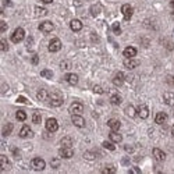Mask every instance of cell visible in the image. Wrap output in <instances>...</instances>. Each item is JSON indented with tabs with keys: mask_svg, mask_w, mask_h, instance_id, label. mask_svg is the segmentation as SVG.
<instances>
[{
	"mask_svg": "<svg viewBox=\"0 0 174 174\" xmlns=\"http://www.w3.org/2000/svg\"><path fill=\"white\" fill-rule=\"evenodd\" d=\"M47 101H49V105L52 107H60V106L63 105L64 99H63V96L60 92H53L49 95V99H47Z\"/></svg>",
	"mask_w": 174,
	"mask_h": 174,
	"instance_id": "1",
	"label": "cell"
},
{
	"mask_svg": "<svg viewBox=\"0 0 174 174\" xmlns=\"http://www.w3.org/2000/svg\"><path fill=\"white\" fill-rule=\"evenodd\" d=\"M24 38H25V31H24V28H21V27H18L17 30L11 34L13 43H20L21 41H24Z\"/></svg>",
	"mask_w": 174,
	"mask_h": 174,
	"instance_id": "2",
	"label": "cell"
},
{
	"mask_svg": "<svg viewBox=\"0 0 174 174\" xmlns=\"http://www.w3.org/2000/svg\"><path fill=\"white\" fill-rule=\"evenodd\" d=\"M31 167L34 170H36V171H42L46 167V163H45V160L42 157H34L31 160Z\"/></svg>",
	"mask_w": 174,
	"mask_h": 174,
	"instance_id": "3",
	"label": "cell"
},
{
	"mask_svg": "<svg viewBox=\"0 0 174 174\" xmlns=\"http://www.w3.org/2000/svg\"><path fill=\"white\" fill-rule=\"evenodd\" d=\"M49 52H52V53H56V52H59L60 49H62V41L59 39V38H54V39H52L49 42Z\"/></svg>",
	"mask_w": 174,
	"mask_h": 174,
	"instance_id": "4",
	"label": "cell"
},
{
	"mask_svg": "<svg viewBox=\"0 0 174 174\" xmlns=\"http://www.w3.org/2000/svg\"><path fill=\"white\" fill-rule=\"evenodd\" d=\"M46 130L49 131V133H56L57 130H59V123H57L56 118H47L46 120Z\"/></svg>",
	"mask_w": 174,
	"mask_h": 174,
	"instance_id": "5",
	"label": "cell"
},
{
	"mask_svg": "<svg viewBox=\"0 0 174 174\" xmlns=\"http://www.w3.org/2000/svg\"><path fill=\"white\" fill-rule=\"evenodd\" d=\"M137 114L139 118H142V120H145V118L149 117V109H148L146 105H139L137 107Z\"/></svg>",
	"mask_w": 174,
	"mask_h": 174,
	"instance_id": "6",
	"label": "cell"
},
{
	"mask_svg": "<svg viewBox=\"0 0 174 174\" xmlns=\"http://www.w3.org/2000/svg\"><path fill=\"white\" fill-rule=\"evenodd\" d=\"M121 13H123V15H124V20L130 21L131 17H133V14H134V8L131 7V4H123Z\"/></svg>",
	"mask_w": 174,
	"mask_h": 174,
	"instance_id": "7",
	"label": "cell"
},
{
	"mask_svg": "<svg viewBox=\"0 0 174 174\" xmlns=\"http://www.w3.org/2000/svg\"><path fill=\"white\" fill-rule=\"evenodd\" d=\"M59 155H60V157H63V159H70V157L74 156V150L68 146H62L59 149Z\"/></svg>",
	"mask_w": 174,
	"mask_h": 174,
	"instance_id": "8",
	"label": "cell"
},
{
	"mask_svg": "<svg viewBox=\"0 0 174 174\" xmlns=\"http://www.w3.org/2000/svg\"><path fill=\"white\" fill-rule=\"evenodd\" d=\"M68 110H70L71 114H82L84 105H82V103H79V102H74V103H71V106H70Z\"/></svg>",
	"mask_w": 174,
	"mask_h": 174,
	"instance_id": "9",
	"label": "cell"
},
{
	"mask_svg": "<svg viewBox=\"0 0 174 174\" xmlns=\"http://www.w3.org/2000/svg\"><path fill=\"white\" fill-rule=\"evenodd\" d=\"M53 30H54V25H53V22H50V21H43L39 24V31L43 32V34H49V32H52Z\"/></svg>",
	"mask_w": 174,
	"mask_h": 174,
	"instance_id": "10",
	"label": "cell"
},
{
	"mask_svg": "<svg viewBox=\"0 0 174 174\" xmlns=\"http://www.w3.org/2000/svg\"><path fill=\"white\" fill-rule=\"evenodd\" d=\"M124 81H125V75H124V73H121V71H117L116 75L113 77V84H114L116 86H121L124 84Z\"/></svg>",
	"mask_w": 174,
	"mask_h": 174,
	"instance_id": "11",
	"label": "cell"
},
{
	"mask_svg": "<svg viewBox=\"0 0 174 174\" xmlns=\"http://www.w3.org/2000/svg\"><path fill=\"white\" fill-rule=\"evenodd\" d=\"M71 120H73V124L75 125V127H78V128L85 127V120H84V117L81 114H73Z\"/></svg>",
	"mask_w": 174,
	"mask_h": 174,
	"instance_id": "12",
	"label": "cell"
},
{
	"mask_svg": "<svg viewBox=\"0 0 174 174\" xmlns=\"http://www.w3.org/2000/svg\"><path fill=\"white\" fill-rule=\"evenodd\" d=\"M137 53H138V50L135 49L134 46H127L123 52V56L125 57V59H133V57L137 56Z\"/></svg>",
	"mask_w": 174,
	"mask_h": 174,
	"instance_id": "13",
	"label": "cell"
},
{
	"mask_svg": "<svg viewBox=\"0 0 174 174\" xmlns=\"http://www.w3.org/2000/svg\"><path fill=\"white\" fill-rule=\"evenodd\" d=\"M18 135H20L21 138H31L32 135H34V133H32L30 125H22L21 130H20V134H18Z\"/></svg>",
	"mask_w": 174,
	"mask_h": 174,
	"instance_id": "14",
	"label": "cell"
},
{
	"mask_svg": "<svg viewBox=\"0 0 174 174\" xmlns=\"http://www.w3.org/2000/svg\"><path fill=\"white\" fill-rule=\"evenodd\" d=\"M153 153V157L157 160V162H163V160H166V153L163 152L162 149H159V148H155L152 150Z\"/></svg>",
	"mask_w": 174,
	"mask_h": 174,
	"instance_id": "15",
	"label": "cell"
},
{
	"mask_svg": "<svg viewBox=\"0 0 174 174\" xmlns=\"http://www.w3.org/2000/svg\"><path fill=\"white\" fill-rule=\"evenodd\" d=\"M163 101H164V103H166L167 106L173 107V106H174V93L173 92H166L163 95Z\"/></svg>",
	"mask_w": 174,
	"mask_h": 174,
	"instance_id": "16",
	"label": "cell"
},
{
	"mask_svg": "<svg viewBox=\"0 0 174 174\" xmlns=\"http://www.w3.org/2000/svg\"><path fill=\"white\" fill-rule=\"evenodd\" d=\"M167 121V114L164 111H159L155 116V123L156 124H164Z\"/></svg>",
	"mask_w": 174,
	"mask_h": 174,
	"instance_id": "17",
	"label": "cell"
},
{
	"mask_svg": "<svg viewBox=\"0 0 174 174\" xmlns=\"http://www.w3.org/2000/svg\"><path fill=\"white\" fill-rule=\"evenodd\" d=\"M66 81L70 84V85H77L78 84V75L77 74H73V73H68V74H66Z\"/></svg>",
	"mask_w": 174,
	"mask_h": 174,
	"instance_id": "18",
	"label": "cell"
},
{
	"mask_svg": "<svg viewBox=\"0 0 174 174\" xmlns=\"http://www.w3.org/2000/svg\"><path fill=\"white\" fill-rule=\"evenodd\" d=\"M138 66H139V62H138V60H134V57L133 59H127L124 62V67L128 70H134L135 67H138Z\"/></svg>",
	"mask_w": 174,
	"mask_h": 174,
	"instance_id": "19",
	"label": "cell"
},
{
	"mask_svg": "<svg viewBox=\"0 0 174 174\" xmlns=\"http://www.w3.org/2000/svg\"><path fill=\"white\" fill-rule=\"evenodd\" d=\"M107 125L111 128V131H118L121 127V123L117 120V118H110V120L107 121Z\"/></svg>",
	"mask_w": 174,
	"mask_h": 174,
	"instance_id": "20",
	"label": "cell"
},
{
	"mask_svg": "<svg viewBox=\"0 0 174 174\" xmlns=\"http://www.w3.org/2000/svg\"><path fill=\"white\" fill-rule=\"evenodd\" d=\"M109 138H110V141H113L114 144H118L123 141V137H121V134H118V131H111V133L109 134Z\"/></svg>",
	"mask_w": 174,
	"mask_h": 174,
	"instance_id": "21",
	"label": "cell"
},
{
	"mask_svg": "<svg viewBox=\"0 0 174 174\" xmlns=\"http://www.w3.org/2000/svg\"><path fill=\"white\" fill-rule=\"evenodd\" d=\"M36 98H38V101H41V102L47 101V99H49V92H47L46 89H39L36 93Z\"/></svg>",
	"mask_w": 174,
	"mask_h": 174,
	"instance_id": "22",
	"label": "cell"
},
{
	"mask_svg": "<svg viewBox=\"0 0 174 174\" xmlns=\"http://www.w3.org/2000/svg\"><path fill=\"white\" fill-rule=\"evenodd\" d=\"M70 28L74 31V32H79L82 30V22L79 20H73L70 22Z\"/></svg>",
	"mask_w": 174,
	"mask_h": 174,
	"instance_id": "23",
	"label": "cell"
},
{
	"mask_svg": "<svg viewBox=\"0 0 174 174\" xmlns=\"http://www.w3.org/2000/svg\"><path fill=\"white\" fill-rule=\"evenodd\" d=\"M125 114L128 116V117H131V118H134L135 116H137V109L134 107L133 105H128L127 107H125Z\"/></svg>",
	"mask_w": 174,
	"mask_h": 174,
	"instance_id": "24",
	"label": "cell"
},
{
	"mask_svg": "<svg viewBox=\"0 0 174 174\" xmlns=\"http://www.w3.org/2000/svg\"><path fill=\"white\" fill-rule=\"evenodd\" d=\"M13 128H14V125H13L11 123H7L3 127V131H2V134H3V137H8L11 133H13Z\"/></svg>",
	"mask_w": 174,
	"mask_h": 174,
	"instance_id": "25",
	"label": "cell"
},
{
	"mask_svg": "<svg viewBox=\"0 0 174 174\" xmlns=\"http://www.w3.org/2000/svg\"><path fill=\"white\" fill-rule=\"evenodd\" d=\"M34 11H35V15H36V17H43V15L47 14L46 8H45V7H39V6H36V7L34 8Z\"/></svg>",
	"mask_w": 174,
	"mask_h": 174,
	"instance_id": "26",
	"label": "cell"
},
{
	"mask_svg": "<svg viewBox=\"0 0 174 174\" xmlns=\"http://www.w3.org/2000/svg\"><path fill=\"white\" fill-rule=\"evenodd\" d=\"M121 101H123V99H121V96L118 95V93H113V95L110 96V103L111 105H120L121 103Z\"/></svg>",
	"mask_w": 174,
	"mask_h": 174,
	"instance_id": "27",
	"label": "cell"
},
{
	"mask_svg": "<svg viewBox=\"0 0 174 174\" xmlns=\"http://www.w3.org/2000/svg\"><path fill=\"white\" fill-rule=\"evenodd\" d=\"M96 157H98V155L95 152H92V150H86V152L84 153V159L85 160H95Z\"/></svg>",
	"mask_w": 174,
	"mask_h": 174,
	"instance_id": "28",
	"label": "cell"
},
{
	"mask_svg": "<svg viewBox=\"0 0 174 174\" xmlns=\"http://www.w3.org/2000/svg\"><path fill=\"white\" fill-rule=\"evenodd\" d=\"M60 145H62V146L71 148L73 146V139L70 137H64V138H62V141H60Z\"/></svg>",
	"mask_w": 174,
	"mask_h": 174,
	"instance_id": "29",
	"label": "cell"
},
{
	"mask_svg": "<svg viewBox=\"0 0 174 174\" xmlns=\"http://www.w3.org/2000/svg\"><path fill=\"white\" fill-rule=\"evenodd\" d=\"M15 118H17L18 121H25L27 120V113L24 110H17V113H15Z\"/></svg>",
	"mask_w": 174,
	"mask_h": 174,
	"instance_id": "30",
	"label": "cell"
},
{
	"mask_svg": "<svg viewBox=\"0 0 174 174\" xmlns=\"http://www.w3.org/2000/svg\"><path fill=\"white\" fill-rule=\"evenodd\" d=\"M7 166H8V159L4 155H2V156H0V170H4Z\"/></svg>",
	"mask_w": 174,
	"mask_h": 174,
	"instance_id": "31",
	"label": "cell"
},
{
	"mask_svg": "<svg viewBox=\"0 0 174 174\" xmlns=\"http://www.w3.org/2000/svg\"><path fill=\"white\" fill-rule=\"evenodd\" d=\"M103 148H105V149H107V150H116V146H114V142H113V141H105V142H103Z\"/></svg>",
	"mask_w": 174,
	"mask_h": 174,
	"instance_id": "32",
	"label": "cell"
},
{
	"mask_svg": "<svg viewBox=\"0 0 174 174\" xmlns=\"http://www.w3.org/2000/svg\"><path fill=\"white\" fill-rule=\"evenodd\" d=\"M41 75L43 77V78H47V79L53 78V73H52V70H42Z\"/></svg>",
	"mask_w": 174,
	"mask_h": 174,
	"instance_id": "33",
	"label": "cell"
},
{
	"mask_svg": "<svg viewBox=\"0 0 174 174\" xmlns=\"http://www.w3.org/2000/svg\"><path fill=\"white\" fill-rule=\"evenodd\" d=\"M60 68H62L63 71H67V70L71 68V63L67 62V60H63V62L60 63Z\"/></svg>",
	"mask_w": 174,
	"mask_h": 174,
	"instance_id": "34",
	"label": "cell"
},
{
	"mask_svg": "<svg viewBox=\"0 0 174 174\" xmlns=\"http://www.w3.org/2000/svg\"><path fill=\"white\" fill-rule=\"evenodd\" d=\"M41 121H42L41 114H39V113L35 111L34 114H32V123H34V124H41Z\"/></svg>",
	"mask_w": 174,
	"mask_h": 174,
	"instance_id": "35",
	"label": "cell"
},
{
	"mask_svg": "<svg viewBox=\"0 0 174 174\" xmlns=\"http://www.w3.org/2000/svg\"><path fill=\"white\" fill-rule=\"evenodd\" d=\"M111 31L114 32L116 35H120V34H121V28H120V24H118V22H114V24L111 25Z\"/></svg>",
	"mask_w": 174,
	"mask_h": 174,
	"instance_id": "36",
	"label": "cell"
},
{
	"mask_svg": "<svg viewBox=\"0 0 174 174\" xmlns=\"http://www.w3.org/2000/svg\"><path fill=\"white\" fill-rule=\"evenodd\" d=\"M105 174H109V173H116V167L114 166H106V167H103V170H102Z\"/></svg>",
	"mask_w": 174,
	"mask_h": 174,
	"instance_id": "37",
	"label": "cell"
},
{
	"mask_svg": "<svg viewBox=\"0 0 174 174\" xmlns=\"http://www.w3.org/2000/svg\"><path fill=\"white\" fill-rule=\"evenodd\" d=\"M93 92L98 93V95H102V93H103V88H102L101 85H95V86H93Z\"/></svg>",
	"mask_w": 174,
	"mask_h": 174,
	"instance_id": "38",
	"label": "cell"
},
{
	"mask_svg": "<svg viewBox=\"0 0 174 174\" xmlns=\"http://www.w3.org/2000/svg\"><path fill=\"white\" fill-rule=\"evenodd\" d=\"M0 42H2V50H3V52H7V50H8V45H7V41H6V39H2Z\"/></svg>",
	"mask_w": 174,
	"mask_h": 174,
	"instance_id": "39",
	"label": "cell"
},
{
	"mask_svg": "<svg viewBox=\"0 0 174 174\" xmlns=\"http://www.w3.org/2000/svg\"><path fill=\"white\" fill-rule=\"evenodd\" d=\"M50 166L53 167V169H57V167L60 166V162L57 159H52V162H50Z\"/></svg>",
	"mask_w": 174,
	"mask_h": 174,
	"instance_id": "40",
	"label": "cell"
},
{
	"mask_svg": "<svg viewBox=\"0 0 174 174\" xmlns=\"http://www.w3.org/2000/svg\"><path fill=\"white\" fill-rule=\"evenodd\" d=\"M31 62H32L34 66H36V64L39 63V56H38V54H34V56H32V59H31Z\"/></svg>",
	"mask_w": 174,
	"mask_h": 174,
	"instance_id": "41",
	"label": "cell"
},
{
	"mask_svg": "<svg viewBox=\"0 0 174 174\" xmlns=\"http://www.w3.org/2000/svg\"><path fill=\"white\" fill-rule=\"evenodd\" d=\"M166 82L170 85H174V75H167L166 77Z\"/></svg>",
	"mask_w": 174,
	"mask_h": 174,
	"instance_id": "42",
	"label": "cell"
},
{
	"mask_svg": "<svg viewBox=\"0 0 174 174\" xmlns=\"http://www.w3.org/2000/svg\"><path fill=\"white\" fill-rule=\"evenodd\" d=\"M99 10H101V6H99V4L93 6V8H91V11H92V14H93V15L98 14V11H99Z\"/></svg>",
	"mask_w": 174,
	"mask_h": 174,
	"instance_id": "43",
	"label": "cell"
},
{
	"mask_svg": "<svg viewBox=\"0 0 174 174\" xmlns=\"http://www.w3.org/2000/svg\"><path fill=\"white\" fill-rule=\"evenodd\" d=\"M121 164H123V166H128V164H130V159H128V157H123V159H121Z\"/></svg>",
	"mask_w": 174,
	"mask_h": 174,
	"instance_id": "44",
	"label": "cell"
},
{
	"mask_svg": "<svg viewBox=\"0 0 174 174\" xmlns=\"http://www.w3.org/2000/svg\"><path fill=\"white\" fill-rule=\"evenodd\" d=\"M17 102H18V103H28V99L24 98V96H20V98L17 99Z\"/></svg>",
	"mask_w": 174,
	"mask_h": 174,
	"instance_id": "45",
	"label": "cell"
},
{
	"mask_svg": "<svg viewBox=\"0 0 174 174\" xmlns=\"http://www.w3.org/2000/svg\"><path fill=\"white\" fill-rule=\"evenodd\" d=\"M130 173H131V174H134V173L139 174V173H141V170L138 169V167H133V169H130Z\"/></svg>",
	"mask_w": 174,
	"mask_h": 174,
	"instance_id": "46",
	"label": "cell"
},
{
	"mask_svg": "<svg viewBox=\"0 0 174 174\" xmlns=\"http://www.w3.org/2000/svg\"><path fill=\"white\" fill-rule=\"evenodd\" d=\"M3 6H6V7H11L13 3L10 2V0H3Z\"/></svg>",
	"mask_w": 174,
	"mask_h": 174,
	"instance_id": "47",
	"label": "cell"
},
{
	"mask_svg": "<svg viewBox=\"0 0 174 174\" xmlns=\"http://www.w3.org/2000/svg\"><path fill=\"white\" fill-rule=\"evenodd\" d=\"M0 25H2V30H0L2 32H6V31H7V24H6L4 21H2V24H0Z\"/></svg>",
	"mask_w": 174,
	"mask_h": 174,
	"instance_id": "48",
	"label": "cell"
},
{
	"mask_svg": "<svg viewBox=\"0 0 174 174\" xmlns=\"http://www.w3.org/2000/svg\"><path fill=\"white\" fill-rule=\"evenodd\" d=\"M32 42H34V38L30 36V38H28V49H30V50H31V45H32Z\"/></svg>",
	"mask_w": 174,
	"mask_h": 174,
	"instance_id": "49",
	"label": "cell"
},
{
	"mask_svg": "<svg viewBox=\"0 0 174 174\" xmlns=\"http://www.w3.org/2000/svg\"><path fill=\"white\" fill-rule=\"evenodd\" d=\"M124 149H125V150H128V152H130V153H133V150H134V149H133V148H131V146H125Z\"/></svg>",
	"mask_w": 174,
	"mask_h": 174,
	"instance_id": "50",
	"label": "cell"
},
{
	"mask_svg": "<svg viewBox=\"0 0 174 174\" xmlns=\"http://www.w3.org/2000/svg\"><path fill=\"white\" fill-rule=\"evenodd\" d=\"M13 153H14L15 156H20V153H18V149H17V148H14V149H13Z\"/></svg>",
	"mask_w": 174,
	"mask_h": 174,
	"instance_id": "51",
	"label": "cell"
},
{
	"mask_svg": "<svg viewBox=\"0 0 174 174\" xmlns=\"http://www.w3.org/2000/svg\"><path fill=\"white\" fill-rule=\"evenodd\" d=\"M170 7H171L173 10H174V0H171V2H170Z\"/></svg>",
	"mask_w": 174,
	"mask_h": 174,
	"instance_id": "52",
	"label": "cell"
},
{
	"mask_svg": "<svg viewBox=\"0 0 174 174\" xmlns=\"http://www.w3.org/2000/svg\"><path fill=\"white\" fill-rule=\"evenodd\" d=\"M41 2H43V3H52L53 0H41Z\"/></svg>",
	"mask_w": 174,
	"mask_h": 174,
	"instance_id": "53",
	"label": "cell"
},
{
	"mask_svg": "<svg viewBox=\"0 0 174 174\" xmlns=\"http://www.w3.org/2000/svg\"><path fill=\"white\" fill-rule=\"evenodd\" d=\"M171 134H173V137H174V125L171 127Z\"/></svg>",
	"mask_w": 174,
	"mask_h": 174,
	"instance_id": "54",
	"label": "cell"
},
{
	"mask_svg": "<svg viewBox=\"0 0 174 174\" xmlns=\"http://www.w3.org/2000/svg\"><path fill=\"white\" fill-rule=\"evenodd\" d=\"M173 18H174V13H173Z\"/></svg>",
	"mask_w": 174,
	"mask_h": 174,
	"instance_id": "55",
	"label": "cell"
}]
</instances>
